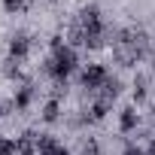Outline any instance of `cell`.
I'll use <instances>...</instances> for the list:
<instances>
[{
    "label": "cell",
    "instance_id": "cell-12",
    "mask_svg": "<svg viewBox=\"0 0 155 155\" xmlns=\"http://www.w3.org/2000/svg\"><path fill=\"white\" fill-rule=\"evenodd\" d=\"M3 6L12 12V9H21V6H25V0H3Z\"/></svg>",
    "mask_w": 155,
    "mask_h": 155
},
{
    "label": "cell",
    "instance_id": "cell-13",
    "mask_svg": "<svg viewBox=\"0 0 155 155\" xmlns=\"http://www.w3.org/2000/svg\"><path fill=\"white\" fill-rule=\"evenodd\" d=\"M82 155H97V143H88V146L82 149Z\"/></svg>",
    "mask_w": 155,
    "mask_h": 155
},
{
    "label": "cell",
    "instance_id": "cell-5",
    "mask_svg": "<svg viewBox=\"0 0 155 155\" xmlns=\"http://www.w3.org/2000/svg\"><path fill=\"white\" fill-rule=\"evenodd\" d=\"M15 143H18V155H37V137L34 134H25Z\"/></svg>",
    "mask_w": 155,
    "mask_h": 155
},
{
    "label": "cell",
    "instance_id": "cell-2",
    "mask_svg": "<svg viewBox=\"0 0 155 155\" xmlns=\"http://www.w3.org/2000/svg\"><path fill=\"white\" fill-rule=\"evenodd\" d=\"M82 85H85V88H101V85H107V67L88 64L85 73H82Z\"/></svg>",
    "mask_w": 155,
    "mask_h": 155
},
{
    "label": "cell",
    "instance_id": "cell-8",
    "mask_svg": "<svg viewBox=\"0 0 155 155\" xmlns=\"http://www.w3.org/2000/svg\"><path fill=\"white\" fill-rule=\"evenodd\" d=\"M15 152H18V143L15 140H6V137L0 140V155H15Z\"/></svg>",
    "mask_w": 155,
    "mask_h": 155
},
{
    "label": "cell",
    "instance_id": "cell-7",
    "mask_svg": "<svg viewBox=\"0 0 155 155\" xmlns=\"http://www.w3.org/2000/svg\"><path fill=\"white\" fill-rule=\"evenodd\" d=\"M31 97H34V91H31V85H25V88L15 94V107H18V110H25V107L31 104Z\"/></svg>",
    "mask_w": 155,
    "mask_h": 155
},
{
    "label": "cell",
    "instance_id": "cell-11",
    "mask_svg": "<svg viewBox=\"0 0 155 155\" xmlns=\"http://www.w3.org/2000/svg\"><path fill=\"white\" fill-rule=\"evenodd\" d=\"M134 97H137V101H146V79H143V76H140L137 85H134Z\"/></svg>",
    "mask_w": 155,
    "mask_h": 155
},
{
    "label": "cell",
    "instance_id": "cell-14",
    "mask_svg": "<svg viewBox=\"0 0 155 155\" xmlns=\"http://www.w3.org/2000/svg\"><path fill=\"white\" fill-rule=\"evenodd\" d=\"M125 155H146V152H143L140 146H128V149H125Z\"/></svg>",
    "mask_w": 155,
    "mask_h": 155
},
{
    "label": "cell",
    "instance_id": "cell-4",
    "mask_svg": "<svg viewBox=\"0 0 155 155\" xmlns=\"http://www.w3.org/2000/svg\"><path fill=\"white\" fill-rule=\"evenodd\" d=\"M28 49H31V43H28V37L25 34H18V37H12V43H9V55L18 61V58H25L28 55Z\"/></svg>",
    "mask_w": 155,
    "mask_h": 155
},
{
    "label": "cell",
    "instance_id": "cell-10",
    "mask_svg": "<svg viewBox=\"0 0 155 155\" xmlns=\"http://www.w3.org/2000/svg\"><path fill=\"white\" fill-rule=\"evenodd\" d=\"M43 119H46V122H55V119H58V101H49V104H46Z\"/></svg>",
    "mask_w": 155,
    "mask_h": 155
},
{
    "label": "cell",
    "instance_id": "cell-3",
    "mask_svg": "<svg viewBox=\"0 0 155 155\" xmlns=\"http://www.w3.org/2000/svg\"><path fill=\"white\" fill-rule=\"evenodd\" d=\"M37 155H70L55 137H37Z\"/></svg>",
    "mask_w": 155,
    "mask_h": 155
},
{
    "label": "cell",
    "instance_id": "cell-9",
    "mask_svg": "<svg viewBox=\"0 0 155 155\" xmlns=\"http://www.w3.org/2000/svg\"><path fill=\"white\" fill-rule=\"evenodd\" d=\"M107 110H110V101L104 97V101H97V104L91 107V116H94V119H104V116H107Z\"/></svg>",
    "mask_w": 155,
    "mask_h": 155
},
{
    "label": "cell",
    "instance_id": "cell-1",
    "mask_svg": "<svg viewBox=\"0 0 155 155\" xmlns=\"http://www.w3.org/2000/svg\"><path fill=\"white\" fill-rule=\"evenodd\" d=\"M76 67V52L70 46H58L55 49V58L49 61V73L55 76V79H64V76H70Z\"/></svg>",
    "mask_w": 155,
    "mask_h": 155
},
{
    "label": "cell",
    "instance_id": "cell-6",
    "mask_svg": "<svg viewBox=\"0 0 155 155\" xmlns=\"http://www.w3.org/2000/svg\"><path fill=\"white\" fill-rule=\"evenodd\" d=\"M119 125H122V131H134V128H137V113H134V107H125V110H122Z\"/></svg>",
    "mask_w": 155,
    "mask_h": 155
}]
</instances>
